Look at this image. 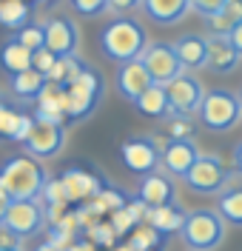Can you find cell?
<instances>
[{"instance_id":"obj_1","label":"cell","mask_w":242,"mask_h":251,"mask_svg":"<svg viewBox=\"0 0 242 251\" xmlns=\"http://www.w3.org/2000/svg\"><path fill=\"white\" fill-rule=\"evenodd\" d=\"M145 46H148V34H145L143 23L137 17L120 15V17H114L111 23H106V29L100 31V49L117 66L137 60Z\"/></svg>"},{"instance_id":"obj_2","label":"cell","mask_w":242,"mask_h":251,"mask_svg":"<svg viewBox=\"0 0 242 251\" xmlns=\"http://www.w3.org/2000/svg\"><path fill=\"white\" fill-rule=\"evenodd\" d=\"M46 180H48L46 166L29 154L12 157L0 169V186L9 191L12 200H40Z\"/></svg>"},{"instance_id":"obj_3","label":"cell","mask_w":242,"mask_h":251,"mask_svg":"<svg viewBox=\"0 0 242 251\" xmlns=\"http://www.w3.org/2000/svg\"><path fill=\"white\" fill-rule=\"evenodd\" d=\"M228 223L220 217L217 208H194L179 228V240L188 251H214L225 240Z\"/></svg>"},{"instance_id":"obj_4","label":"cell","mask_w":242,"mask_h":251,"mask_svg":"<svg viewBox=\"0 0 242 251\" xmlns=\"http://www.w3.org/2000/svg\"><path fill=\"white\" fill-rule=\"evenodd\" d=\"M242 120L240 97L228 89H211L199 106V123L208 131H231Z\"/></svg>"},{"instance_id":"obj_5","label":"cell","mask_w":242,"mask_h":251,"mask_svg":"<svg viewBox=\"0 0 242 251\" xmlns=\"http://www.w3.org/2000/svg\"><path fill=\"white\" fill-rule=\"evenodd\" d=\"M182 180H185V186L191 188L194 194H222L228 188V183L234 180V172L222 163V157L199 154Z\"/></svg>"},{"instance_id":"obj_6","label":"cell","mask_w":242,"mask_h":251,"mask_svg":"<svg viewBox=\"0 0 242 251\" xmlns=\"http://www.w3.org/2000/svg\"><path fill=\"white\" fill-rule=\"evenodd\" d=\"M100 75L91 66H86L77 77L66 86V120H83L97 109L100 100Z\"/></svg>"},{"instance_id":"obj_7","label":"cell","mask_w":242,"mask_h":251,"mask_svg":"<svg viewBox=\"0 0 242 251\" xmlns=\"http://www.w3.org/2000/svg\"><path fill=\"white\" fill-rule=\"evenodd\" d=\"M140 63L145 66L151 83H157V86H168L171 80H177L179 75H185V69H182V63H179V57H177L174 43H165V40H151V43L143 49Z\"/></svg>"},{"instance_id":"obj_8","label":"cell","mask_w":242,"mask_h":251,"mask_svg":"<svg viewBox=\"0 0 242 251\" xmlns=\"http://www.w3.org/2000/svg\"><path fill=\"white\" fill-rule=\"evenodd\" d=\"M3 226L12 228L20 240H29V237L40 234L48 226L43 200H12L6 217H3Z\"/></svg>"},{"instance_id":"obj_9","label":"cell","mask_w":242,"mask_h":251,"mask_svg":"<svg viewBox=\"0 0 242 251\" xmlns=\"http://www.w3.org/2000/svg\"><path fill=\"white\" fill-rule=\"evenodd\" d=\"M66 146V126L63 123H46V120H34L29 137L23 140L26 154L34 160H51L63 151Z\"/></svg>"},{"instance_id":"obj_10","label":"cell","mask_w":242,"mask_h":251,"mask_svg":"<svg viewBox=\"0 0 242 251\" xmlns=\"http://www.w3.org/2000/svg\"><path fill=\"white\" fill-rule=\"evenodd\" d=\"M160 154H162V149L157 146V137H129L120 146L123 166L129 172L140 174V177L160 169Z\"/></svg>"},{"instance_id":"obj_11","label":"cell","mask_w":242,"mask_h":251,"mask_svg":"<svg viewBox=\"0 0 242 251\" xmlns=\"http://www.w3.org/2000/svg\"><path fill=\"white\" fill-rule=\"evenodd\" d=\"M165 94H168L171 114H177V117H194V114H199L205 89H202L199 80L191 77V75L185 72V75H179L177 80H171V83L165 86Z\"/></svg>"},{"instance_id":"obj_12","label":"cell","mask_w":242,"mask_h":251,"mask_svg":"<svg viewBox=\"0 0 242 251\" xmlns=\"http://www.w3.org/2000/svg\"><path fill=\"white\" fill-rule=\"evenodd\" d=\"M46 49L54 51L57 57H68V54H77V46H80V31H77V23L66 15H54L48 17L46 23Z\"/></svg>"},{"instance_id":"obj_13","label":"cell","mask_w":242,"mask_h":251,"mask_svg":"<svg viewBox=\"0 0 242 251\" xmlns=\"http://www.w3.org/2000/svg\"><path fill=\"white\" fill-rule=\"evenodd\" d=\"M197 157H199V151H197V146L191 143V137L188 140H174L171 137L160 154V166L168 177H179L182 180L188 174V169L197 163Z\"/></svg>"},{"instance_id":"obj_14","label":"cell","mask_w":242,"mask_h":251,"mask_svg":"<svg viewBox=\"0 0 242 251\" xmlns=\"http://www.w3.org/2000/svg\"><path fill=\"white\" fill-rule=\"evenodd\" d=\"M60 183H63L68 203H88L103 191V180L97 174L86 172V169H66L60 174Z\"/></svg>"},{"instance_id":"obj_15","label":"cell","mask_w":242,"mask_h":251,"mask_svg":"<svg viewBox=\"0 0 242 251\" xmlns=\"http://www.w3.org/2000/svg\"><path fill=\"white\" fill-rule=\"evenodd\" d=\"M148 86H151V77H148L145 66L140 63V57L117 66V75H114V89H117V94H120L123 100L134 103V100H137V97H140Z\"/></svg>"},{"instance_id":"obj_16","label":"cell","mask_w":242,"mask_h":251,"mask_svg":"<svg viewBox=\"0 0 242 251\" xmlns=\"http://www.w3.org/2000/svg\"><path fill=\"white\" fill-rule=\"evenodd\" d=\"M137 197L143 200L148 208H157V205H168L177 200V188H174V180L162 172H151L145 174L137 186Z\"/></svg>"},{"instance_id":"obj_17","label":"cell","mask_w":242,"mask_h":251,"mask_svg":"<svg viewBox=\"0 0 242 251\" xmlns=\"http://www.w3.org/2000/svg\"><path fill=\"white\" fill-rule=\"evenodd\" d=\"M205 40H208V63H205V69L217 72V75H231L240 66L242 57L237 54V49L231 46L228 34H208Z\"/></svg>"},{"instance_id":"obj_18","label":"cell","mask_w":242,"mask_h":251,"mask_svg":"<svg viewBox=\"0 0 242 251\" xmlns=\"http://www.w3.org/2000/svg\"><path fill=\"white\" fill-rule=\"evenodd\" d=\"M143 6V12L154 23H160V26H174V23H182L188 12H191V6H188V0H143L140 3Z\"/></svg>"},{"instance_id":"obj_19","label":"cell","mask_w":242,"mask_h":251,"mask_svg":"<svg viewBox=\"0 0 242 251\" xmlns=\"http://www.w3.org/2000/svg\"><path fill=\"white\" fill-rule=\"evenodd\" d=\"M185 217H188V211H185V208H182V205L174 200V203H168V205L148 208V214H145V223H148L151 228H157V231L165 237V234H179V228H182Z\"/></svg>"},{"instance_id":"obj_20","label":"cell","mask_w":242,"mask_h":251,"mask_svg":"<svg viewBox=\"0 0 242 251\" xmlns=\"http://www.w3.org/2000/svg\"><path fill=\"white\" fill-rule=\"evenodd\" d=\"M174 49H177V57L185 72L205 69V63H208V40L202 34H182L174 43Z\"/></svg>"},{"instance_id":"obj_21","label":"cell","mask_w":242,"mask_h":251,"mask_svg":"<svg viewBox=\"0 0 242 251\" xmlns=\"http://www.w3.org/2000/svg\"><path fill=\"white\" fill-rule=\"evenodd\" d=\"M34 126V117L32 114H23V111H15L12 106H6L0 100V137L6 140H15V143H23L29 137Z\"/></svg>"},{"instance_id":"obj_22","label":"cell","mask_w":242,"mask_h":251,"mask_svg":"<svg viewBox=\"0 0 242 251\" xmlns=\"http://www.w3.org/2000/svg\"><path fill=\"white\" fill-rule=\"evenodd\" d=\"M134 109L140 111V114H145V117H151V120H165V117H171V106H168L165 86L151 83V86L134 100Z\"/></svg>"},{"instance_id":"obj_23","label":"cell","mask_w":242,"mask_h":251,"mask_svg":"<svg viewBox=\"0 0 242 251\" xmlns=\"http://www.w3.org/2000/svg\"><path fill=\"white\" fill-rule=\"evenodd\" d=\"M0 66L9 72V75H20L26 69H32V51L26 46H20L15 37H9L3 49H0Z\"/></svg>"},{"instance_id":"obj_24","label":"cell","mask_w":242,"mask_h":251,"mask_svg":"<svg viewBox=\"0 0 242 251\" xmlns=\"http://www.w3.org/2000/svg\"><path fill=\"white\" fill-rule=\"evenodd\" d=\"M43 86H46V75H40L37 69H26L20 75H12V92L20 100H37Z\"/></svg>"},{"instance_id":"obj_25","label":"cell","mask_w":242,"mask_h":251,"mask_svg":"<svg viewBox=\"0 0 242 251\" xmlns=\"http://www.w3.org/2000/svg\"><path fill=\"white\" fill-rule=\"evenodd\" d=\"M217 211H220V217L225 220V223L242 228V186L225 188L220 194V200H217Z\"/></svg>"},{"instance_id":"obj_26","label":"cell","mask_w":242,"mask_h":251,"mask_svg":"<svg viewBox=\"0 0 242 251\" xmlns=\"http://www.w3.org/2000/svg\"><path fill=\"white\" fill-rule=\"evenodd\" d=\"M240 23H242V0H228L222 12L208 17L211 34H231V29L240 26Z\"/></svg>"},{"instance_id":"obj_27","label":"cell","mask_w":242,"mask_h":251,"mask_svg":"<svg viewBox=\"0 0 242 251\" xmlns=\"http://www.w3.org/2000/svg\"><path fill=\"white\" fill-rule=\"evenodd\" d=\"M86 66H88V63L80 60L77 54H68V57H57V63L51 66V72L46 75V80H48V83H57V86H68V83L77 77V75H80Z\"/></svg>"},{"instance_id":"obj_28","label":"cell","mask_w":242,"mask_h":251,"mask_svg":"<svg viewBox=\"0 0 242 251\" xmlns=\"http://www.w3.org/2000/svg\"><path fill=\"white\" fill-rule=\"evenodd\" d=\"M29 6L23 0H0V26L6 29H23L29 23Z\"/></svg>"},{"instance_id":"obj_29","label":"cell","mask_w":242,"mask_h":251,"mask_svg":"<svg viewBox=\"0 0 242 251\" xmlns=\"http://www.w3.org/2000/svg\"><path fill=\"white\" fill-rule=\"evenodd\" d=\"M129 243L134 246V249H140V251H154V249L162 246V234L157 231V228H151L148 223H140V226H134Z\"/></svg>"},{"instance_id":"obj_30","label":"cell","mask_w":242,"mask_h":251,"mask_svg":"<svg viewBox=\"0 0 242 251\" xmlns=\"http://www.w3.org/2000/svg\"><path fill=\"white\" fill-rule=\"evenodd\" d=\"M15 40L20 46H26L29 51L46 49V26H43V23H26L23 29H17Z\"/></svg>"},{"instance_id":"obj_31","label":"cell","mask_w":242,"mask_h":251,"mask_svg":"<svg viewBox=\"0 0 242 251\" xmlns=\"http://www.w3.org/2000/svg\"><path fill=\"white\" fill-rule=\"evenodd\" d=\"M86 234H88V240L94 246H106V249H111L114 240H117V231L111 228V223H106V220H97L94 226H88Z\"/></svg>"},{"instance_id":"obj_32","label":"cell","mask_w":242,"mask_h":251,"mask_svg":"<svg viewBox=\"0 0 242 251\" xmlns=\"http://www.w3.org/2000/svg\"><path fill=\"white\" fill-rule=\"evenodd\" d=\"M40 200H43V205H68V200H66V191H63V183H60V177H48L46 186H43V194H40Z\"/></svg>"},{"instance_id":"obj_33","label":"cell","mask_w":242,"mask_h":251,"mask_svg":"<svg viewBox=\"0 0 242 251\" xmlns=\"http://www.w3.org/2000/svg\"><path fill=\"white\" fill-rule=\"evenodd\" d=\"M71 9L83 17H100L109 12V0H71Z\"/></svg>"},{"instance_id":"obj_34","label":"cell","mask_w":242,"mask_h":251,"mask_svg":"<svg viewBox=\"0 0 242 251\" xmlns=\"http://www.w3.org/2000/svg\"><path fill=\"white\" fill-rule=\"evenodd\" d=\"M228 0H188V6H191V12H197L199 17H205L208 20L211 15H217V12H222L225 9Z\"/></svg>"},{"instance_id":"obj_35","label":"cell","mask_w":242,"mask_h":251,"mask_svg":"<svg viewBox=\"0 0 242 251\" xmlns=\"http://www.w3.org/2000/svg\"><path fill=\"white\" fill-rule=\"evenodd\" d=\"M54 63H57V54H54V51H48V49H37V51H32V69H37L40 75H48Z\"/></svg>"},{"instance_id":"obj_36","label":"cell","mask_w":242,"mask_h":251,"mask_svg":"<svg viewBox=\"0 0 242 251\" xmlns=\"http://www.w3.org/2000/svg\"><path fill=\"white\" fill-rule=\"evenodd\" d=\"M23 246V240L12 231V228H6L3 223H0V251H6V249H20Z\"/></svg>"},{"instance_id":"obj_37","label":"cell","mask_w":242,"mask_h":251,"mask_svg":"<svg viewBox=\"0 0 242 251\" xmlns=\"http://www.w3.org/2000/svg\"><path fill=\"white\" fill-rule=\"evenodd\" d=\"M143 0H109V12H129L134 6H140Z\"/></svg>"},{"instance_id":"obj_38","label":"cell","mask_w":242,"mask_h":251,"mask_svg":"<svg viewBox=\"0 0 242 251\" xmlns=\"http://www.w3.org/2000/svg\"><path fill=\"white\" fill-rule=\"evenodd\" d=\"M228 40H231V46L237 49V54L242 57V23H240V26H234V29H231V34H228Z\"/></svg>"},{"instance_id":"obj_39","label":"cell","mask_w":242,"mask_h":251,"mask_svg":"<svg viewBox=\"0 0 242 251\" xmlns=\"http://www.w3.org/2000/svg\"><path fill=\"white\" fill-rule=\"evenodd\" d=\"M66 251H97V246L88 240V237H86V240H74V243H71Z\"/></svg>"},{"instance_id":"obj_40","label":"cell","mask_w":242,"mask_h":251,"mask_svg":"<svg viewBox=\"0 0 242 251\" xmlns=\"http://www.w3.org/2000/svg\"><path fill=\"white\" fill-rule=\"evenodd\" d=\"M9 205H12V197H9V191L0 186V223L6 217V211H9Z\"/></svg>"},{"instance_id":"obj_41","label":"cell","mask_w":242,"mask_h":251,"mask_svg":"<svg viewBox=\"0 0 242 251\" xmlns=\"http://www.w3.org/2000/svg\"><path fill=\"white\" fill-rule=\"evenodd\" d=\"M234 169H237V174H242V140L234 146Z\"/></svg>"},{"instance_id":"obj_42","label":"cell","mask_w":242,"mask_h":251,"mask_svg":"<svg viewBox=\"0 0 242 251\" xmlns=\"http://www.w3.org/2000/svg\"><path fill=\"white\" fill-rule=\"evenodd\" d=\"M34 251H66V249H60V246H54L51 240H46V243H40V246H37Z\"/></svg>"},{"instance_id":"obj_43","label":"cell","mask_w":242,"mask_h":251,"mask_svg":"<svg viewBox=\"0 0 242 251\" xmlns=\"http://www.w3.org/2000/svg\"><path fill=\"white\" fill-rule=\"evenodd\" d=\"M114 251H140V249H134L131 243H126V246H117V249H114Z\"/></svg>"},{"instance_id":"obj_44","label":"cell","mask_w":242,"mask_h":251,"mask_svg":"<svg viewBox=\"0 0 242 251\" xmlns=\"http://www.w3.org/2000/svg\"><path fill=\"white\" fill-rule=\"evenodd\" d=\"M6 251H26V249H23V246H20V249H6Z\"/></svg>"},{"instance_id":"obj_45","label":"cell","mask_w":242,"mask_h":251,"mask_svg":"<svg viewBox=\"0 0 242 251\" xmlns=\"http://www.w3.org/2000/svg\"><path fill=\"white\" fill-rule=\"evenodd\" d=\"M237 97H240V109H242V92H240V94H237Z\"/></svg>"},{"instance_id":"obj_46","label":"cell","mask_w":242,"mask_h":251,"mask_svg":"<svg viewBox=\"0 0 242 251\" xmlns=\"http://www.w3.org/2000/svg\"><path fill=\"white\" fill-rule=\"evenodd\" d=\"M37 3H54V0H37Z\"/></svg>"},{"instance_id":"obj_47","label":"cell","mask_w":242,"mask_h":251,"mask_svg":"<svg viewBox=\"0 0 242 251\" xmlns=\"http://www.w3.org/2000/svg\"><path fill=\"white\" fill-rule=\"evenodd\" d=\"M185 251H188V249H185Z\"/></svg>"}]
</instances>
